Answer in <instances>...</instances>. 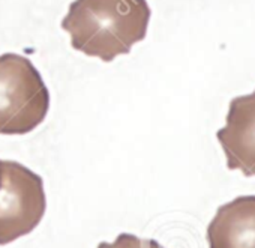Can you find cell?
Instances as JSON below:
<instances>
[{"label": "cell", "mask_w": 255, "mask_h": 248, "mask_svg": "<svg viewBox=\"0 0 255 248\" xmlns=\"http://www.w3.org/2000/svg\"><path fill=\"white\" fill-rule=\"evenodd\" d=\"M50 108V92L30 59L0 56V134L23 136L38 128Z\"/></svg>", "instance_id": "cell-2"}, {"label": "cell", "mask_w": 255, "mask_h": 248, "mask_svg": "<svg viewBox=\"0 0 255 248\" xmlns=\"http://www.w3.org/2000/svg\"><path fill=\"white\" fill-rule=\"evenodd\" d=\"M209 248H255V196H240L218 208L207 227Z\"/></svg>", "instance_id": "cell-5"}, {"label": "cell", "mask_w": 255, "mask_h": 248, "mask_svg": "<svg viewBox=\"0 0 255 248\" xmlns=\"http://www.w3.org/2000/svg\"><path fill=\"white\" fill-rule=\"evenodd\" d=\"M230 170L255 176V90L230 101L225 127L216 133Z\"/></svg>", "instance_id": "cell-4"}, {"label": "cell", "mask_w": 255, "mask_h": 248, "mask_svg": "<svg viewBox=\"0 0 255 248\" xmlns=\"http://www.w3.org/2000/svg\"><path fill=\"white\" fill-rule=\"evenodd\" d=\"M45 209L42 178L17 161L0 160V245L33 232Z\"/></svg>", "instance_id": "cell-3"}, {"label": "cell", "mask_w": 255, "mask_h": 248, "mask_svg": "<svg viewBox=\"0 0 255 248\" xmlns=\"http://www.w3.org/2000/svg\"><path fill=\"white\" fill-rule=\"evenodd\" d=\"M150 15L147 0H74L62 29L72 48L111 62L146 38Z\"/></svg>", "instance_id": "cell-1"}, {"label": "cell", "mask_w": 255, "mask_h": 248, "mask_svg": "<svg viewBox=\"0 0 255 248\" xmlns=\"http://www.w3.org/2000/svg\"><path fill=\"white\" fill-rule=\"evenodd\" d=\"M98 248H164L155 239H143L131 233H120L113 242H101Z\"/></svg>", "instance_id": "cell-6"}]
</instances>
